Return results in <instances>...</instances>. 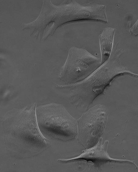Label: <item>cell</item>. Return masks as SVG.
Returning a JSON list of instances; mask_svg holds the SVG:
<instances>
[{"instance_id": "2", "label": "cell", "mask_w": 138, "mask_h": 172, "mask_svg": "<svg viewBox=\"0 0 138 172\" xmlns=\"http://www.w3.org/2000/svg\"><path fill=\"white\" fill-rule=\"evenodd\" d=\"M38 128L48 140L71 141L78 135V123L62 105L51 103L36 108Z\"/></svg>"}, {"instance_id": "3", "label": "cell", "mask_w": 138, "mask_h": 172, "mask_svg": "<svg viewBox=\"0 0 138 172\" xmlns=\"http://www.w3.org/2000/svg\"><path fill=\"white\" fill-rule=\"evenodd\" d=\"M101 65V59L86 49L71 48L59 76L65 85L80 82L90 76Z\"/></svg>"}, {"instance_id": "4", "label": "cell", "mask_w": 138, "mask_h": 172, "mask_svg": "<svg viewBox=\"0 0 138 172\" xmlns=\"http://www.w3.org/2000/svg\"><path fill=\"white\" fill-rule=\"evenodd\" d=\"M108 113L105 106L98 104L83 114L77 121L78 139L85 149L98 142L104 132Z\"/></svg>"}, {"instance_id": "7", "label": "cell", "mask_w": 138, "mask_h": 172, "mask_svg": "<svg viewBox=\"0 0 138 172\" xmlns=\"http://www.w3.org/2000/svg\"><path fill=\"white\" fill-rule=\"evenodd\" d=\"M131 33L134 35H138V21L136 22L133 27L130 29Z\"/></svg>"}, {"instance_id": "5", "label": "cell", "mask_w": 138, "mask_h": 172, "mask_svg": "<svg viewBox=\"0 0 138 172\" xmlns=\"http://www.w3.org/2000/svg\"><path fill=\"white\" fill-rule=\"evenodd\" d=\"M108 143V140L105 141L103 143L102 139L100 138L95 145L86 149L79 155L70 159H59L58 161L62 163H67L77 161H85L92 163L95 167L98 168L108 162L127 163L133 165L136 168H138L133 161L110 158L107 152Z\"/></svg>"}, {"instance_id": "8", "label": "cell", "mask_w": 138, "mask_h": 172, "mask_svg": "<svg viewBox=\"0 0 138 172\" xmlns=\"http://www.w3.org/2000/svg\"></svg>"}, {"instance_id": "1", "label": "cell", "mask_w": 138, "mask_h": 172, "mask_svg": "<svg viewBox=\"0 0 138 172\" xmlns=\"http://www.w3.org/2000/svg\"><path fill=\"white\" fill-rule=\"evenodd\" d=\"M122 53L111 54L109 60L90 76L76 84L57 86L69 90L70 102L77 108L88 110L93 101L103 94L114 79L123 76L138 77V75L122 66L120 61Z\"/></svg>"}, {"instance_id": "6", "label": "cell", "mask_w": 138, "mask_h": 172, "mask_svg": "<svg viewBox=\"0 0 138 172\" xmlns=\"http://www.w3.org/2000/svg\"><path fill=\"white\" fill-rule=\"evenodd\" d=\"M116 29L111 27L105 28L99 36L101 54V65L109 59L112 52Z\"/></svg>"}]
</instances>
